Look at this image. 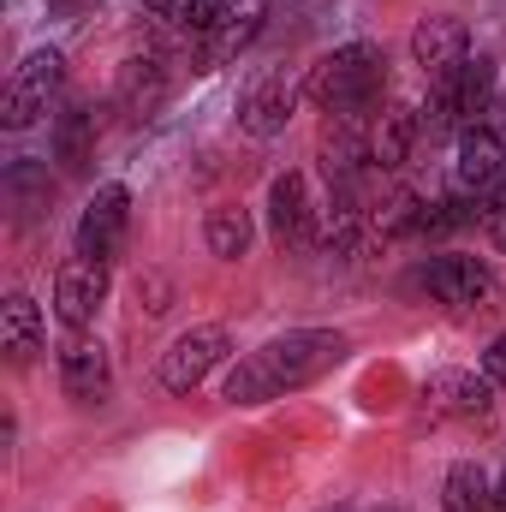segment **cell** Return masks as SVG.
I'll return each mask as SVG.
<instances>
[{
    "label": "cell",
    "mask_w": 506,
    "mask_h": 512,
    "mask_svg": "<svg viewBox=\"0 0 506 512\" xmlns=\"http://www.w3.org/2000/svg\"><path fill=\"white\" fill-rule=\"evenodd\" d=\"M340 358H346V334H334V328L280 334V340L245 352V358L227 370L221 399H227V405H268V399H286V393H298V387L322 382Z\"/></svg>",
    "instance_id": "1"
},
{
    "label": "cell",
    "mask_w": 506,
    "mask_h": 512,
    "mask_svg": "<svg viewBox=\"0 0 506 512\" xmlns=\"http://www.w3.org/2000/svg\"><path fill=\"white\" fill-rule=\"evenodd\" d=\"M381 90H387V54L376 42H346V48L322 54L304 78V96L322 114H370V108H381Z\"/></svg>",
    "instance_id": "2"
},
{
    "label": "cell",
    "mask_w": 506,
    "mask_h": 512,
    "mask_svg": "<svg viewBox=\"0 0 506 512\" xmlns=\"http://www.w3.org/2000/svg\"><path fill=\"white\" fill-rule=\"evenodd\" d=\"M495 102V60H465L453 78H441L429 90V108H423V131L441 137V131H477L483 108Z\"/></svg>",
    "instance_id": "3"
},
{
    "label": "cell",
    "mask_w": 506,
    "mask_h": 512,
    "mask_svg": "<svg viewBox=\"0 0 506 512\" xmlns=\"http://www.w3.org/2000/svg\"><path fill=\"white\" fill-rule=\"evenodd\" d=\"M60 84H66V60H60L54 48L24 54V66L12 72V84H6V96H0V126L30 131L54 102H60Z\"/></svg>",
    "instance_id": "4"
},
{
    "label": "cell",
    "mask_w": 506,
    "mask_h": 512,
    "mask_svg": "<svg viewBox=\"0 0 506 512\" xmlns=\"http://www.w3.org/2000/svg\"><path fill=\"white\" fill-rule=\"evenodd\" d=\"M417 286L435 304H453V310H489L495 304V274L477 256H435V262H423Z\"/></svg>",
    "instance_id": "5"
},
{
    "label": "cell",
    "mask_w": 506,
    "mask_h": 512,
    "mask_svg": "<svg viewBox=\"0 0 506 512\" xmlns=\"http://www.w3.org/2000/svg\"><path fill=\"white\" fill-rule=\"evenodd\" d=\"M268 6H274V0H215V18H209L203 48H197L203 72H215V66H227V60H239V54L251 48L256 30H262V18H268Z\"/></svg>",
    "instance_id": "6"
},
{
    "label": "cell",
    "mask_w": 506,
    "mask_h": 512,
    "mask_svg": "<svg viewBox=\"0 0 506 512\" xmlns=\"http://www.w3.org/2000/svg\"><path fill=\"white\" fill-rule=\"evenodd\" d=\"M227 352H233V340H227V328H215V322L179 334V340L161 352V387H167V393H191Z\"/></svg>",
    "instance_id": "7"
},
{
    "label": "cell",
    "mask_w": 506,
    "mask_h": 512,
    "mask_svg": "<svg viewBox=\"0 0 506 512\" xmlns=\"http://www.w3.org/2000/svg\"><path fill=\"white\" fill-rule=\"evenodd\" d=\"M102 298H108V262H90V256L60 262V274H54V316H60L72 334H84V328L96 322Z\"/></svg>",
    "instance_id": "8"
},
{
    "label": "cell",
    "mask_w": 506,
    "mask_h": 512,
    "mask_svg": "<svg viewBox=\"0 0 506 512\" xmlns=\"http://www.w3.org/2000/svg\"><path fill=\"white\" fill-rule=\"evenodd\" d=\"M126 233H131V191L126 185H102V191L90 197L84 221H78V256L114 262L120 245H126Z\"/></svg>",
    "instance_id": "9"
},
{
    "label": "cell",
    "mask_w": 506,
    "mask_h": 512,
    "mask_svg": "<svg viewBox=\"0 0 506 512\" xmlns=\"http://www.w3.org/2000/svg\"><path fill=\"white\" fill-rule=\"evenodd\" d=\"M411 60L423 66V78H429V84L453 78V72L471 60V30H465V18H453V12L423 18V24L411 30Z\"/></svg>",
    "instance_id": "10"
},
{
    "label": "cell",
    "mask_w": 506,
    "mask_h": 512,
    "mask_svg": "<svg viewBox=\"0 0 506 512\" xmlns=\"http://www.w3.org/2000/svg\"><path fill=\"white\" fill-rule=\"evenodd\" d=\"M453 185H459V197H471V203H489L506 185V143L495 131H465V137H459Z\"/></svg>",
    "instance_id": "11"
},
{
    "label": "cell",
    "mask_w": 506,
    "mask_h": 512,
    "mask_svg": "<svg viewBox=\"0 0 506 512\" xmlns=\"http://www.w3.org/2000/svg\"><path fill=\"white\" fill-rule=\"evenodd\" d=\"M489 393H495L489 376H471V370H435V376L423 382V411H429L435 423H471V417L489 411Z\"/></svg>",
    "instance_id": "12"
},
{
    "label": "cell",
    "mask_w": 506,
    "mask_h": 512,
    "mask_svg": "<svg viewBox=\"0 0 506 512\" xmlns=\"http://www.w3.org/2000/svg\"><path fill=\"white\" fill-rule=\"evenodd\" d=\"M60 387H66V399H78V405H102V399L114 393V364H108L102 340L72 334V340L60 346Z\"/></svg>",
    "instance_id": "13"
},
{
    "label": "cell",
    "mask_w": 506,
    "mask_h": 512,
    "mask_svg": "<svg viewBox=\"0 0 506 512\" xmlns=\"http://www.w3.org/2000/svg\"><path fill=\"white\" fill-rule=\"evenodd\" d=\"M268 227H274V239L292 245V251L316 239V209H310L304 173H280V179L268 185Z\"/></svg>",
    "instance_id": "14"
},
{
    "label": "cell",
    "mask_w": 506,
    "mask_h": 512,
    "mask_svg": "<svg viewBox=\"0 0 506 512\" xmlns=\"http://www.w3.org/2000/svg\"><path fill=\"white\" fill-rule=\"evenodd\" d=\"M417 131H423V114H417V108L381 102L376 114H370V167H381V173H387V167H405Z\"/></svg>",
    "instance_id": "15"
},
{
    "label": "cell",
    "mask_w": 506,
    "mask_h": 512,
    "mask_svg": "<svg viewBox=\"0 0 506 512\" xmlns=\"http://www.w3.org/2000/svg\"><path fill=\"white\" fill-rule=\"evenodd\" d=\"M298 78H286V72H274V78H262L251 96L239 102V126L251 131V137H274V131H286L292 120V108H298Z\"/></svg>",
    "instance_id": "16"
},
{
    "label": "cell",
    "mask_w": 506,
    "mask_h": 512,
    "mask_svg": "<svg viewBox=\"0 0 506 512\" xmlns=\"http://www.w3.org/2000/svg\"><path fill=\"white\" fill-rule=\"evenodd\" d=\"M370 161V126H358V114H328L322 131V167L334 185H358V167Z\"/></svg>",
    "instance_id": "17"
},
{
    "label": "cell",
    "mask_w": 506,
    "mask_h": 512,
    "mask_svg": "<svg viewBox=\"0 0 506 512\" xmlns=\"http://www.w3.org/2000/svg\"><path fill=\"white\" fill-rule=\"evenodd\" d=\"M161 102H167V66L155 54L126 60V72H120V108H126L131 120H155Z\"/></svg>",
    "instance_id": "18"
},
{
    "label": "cell",
    "mask_w": 506,
    "mask_h": 512,
    "mask_svg": "<svg viewBox=\"0 0 506 512\" xmlns=\"http://www.w3.org/2000/svg\"><path fill=\"white\" fill-rule=\"evenodd\" d=\"M0 334H6V364H12V370H24V364L42 352V316H36V304H30L24 292L6 298V310H0Z\"/></svg>",
    "instance_id": "19"
},
{
    "label": "cell",
    "mask_w": 506,
    "mask_h": 512,
    "mask_svg": "<svg viewBox=\"0 0 506 512\" xmlns=\"http://www.w3.org/2000/svg\"><path fill=\"white\" fill-rule=\"evenodd\" d=\"M54 161H60L66 173H84V167L96 161V114H90V108H66V114L54 120Z\"/></svg>",
    "instance_id": "20"
},
{
    "label": "cell",
    "mask_w": 506,
    "mask_h": 512,
    "mask_svg": "<svg viewBox=\"0 0 506 512\" xmlns=\"http://www.w3.org/2000/svg\"><path fill=\"white\" fill-rule=\"evenodd\" d=\"M441 507L447 512H495V483H489V471L471 465V459H459V465L447 471V483H441Z\"/></svg>",
    "instance_id": "21"
},
{
    "label": "cell",
    "mask_w": 506,
    "mask_h": 512,
    "mask_svg": "<svg viewBox=\"0 0 506 512\" xmlns=\"http://www.w3.org/2000/svg\"><path fill=\"white\" fill-rule=\"evenodd\" d=\"M203 239H209V251L221 256V262H239V256L251 251V215L239 203H221V209H209Z\"/></svg>",
    "instance_id": "22"
},
{
    "label": "cell",
    "mask_w": 506,
    "mask_h": 512,
    "mask_svg": "<svg viewBox=\"0 0 506 512\" xmlns=\"http://www.w3.org/2000/svg\"><path fill=\"white\" fill-rule=\"evenodd\" d=\"M143 18L167 36H203L215 18V0H143Z\"/></svg>",
    "instance_id": "23"
},
{
    "label": "cell",
    "mask_w": 506,
    "mask_h": 512,
    "mask_svg": "<svg viewBox=\"0 0 506 512\" xmlns=\"http://www.w3.org/2000/svg\"><path fill=\"white\" fill-rule=\"evenodd\" d=\"M6 191H12V203H18V215H42V209H48V197H54V185H48V173H36L30 161H18V167L6 173Z\"/></svg>",
    "instance_id": "24"
},
{
    "label": "cell",
    "mask_w": 506,
    "mask_h": 512,
    "mask_svg": "<svg viewBox=\"0 0 506 512\" xmlns=\"http://www.w3.org/2000/svg\"><path fill=\"white\" fill-rule=\"evenodd\" d=\"M483 227H489V239L506 251V185L489 197V203H483Z\"/></svg>",
    "instance_id": "25"
},
{
    "label": "cell",
    "mask_w": 506,
    "mask_h": 512,
    "mask_svg": "<svg viewBox=\"0 0 506 512\" xmlns=\"http://www.w3.org/2000/svg\"><path fill=\"white\" fill-rule=\"evenodd\" d=\"M483 376H489V382L506 393V334L495 340V346H489V352H483Z\"/></svg>",
    "instance_id": "26"
},
{
    "label": "cell",
    "mask_w": 506,
    "mask_h": 512,
    "mask_svg": "<svg viewBox=\"0 0 506 512\" xmlns=\"http://www.w3.org/2000/svg\"><path fill=\"white\" fill-rule=\"evenodd\" d=\"M495 512H506V477L495 483Z\"/></svg>",
    "instance_id": "27"
},
{
    "label": "cell",
    "mask_w": 506,
    "mask_h": 512,
    "mask_svg": "<svg viewBox=\"0 0 506 512\" xmlns=\"http://www.w3.org/2000/svg\"><path fill=\"white\" fill-rule=\"evenodd\" d=\"M48 6H66V12H72V6H90V0H48Z\"/></svg>",
    "instance_id": "28"
}]
</instances>
